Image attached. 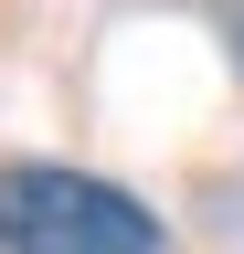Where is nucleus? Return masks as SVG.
<instances>
[{"label":"nucleus","instance_id":"nucleus-1","mask_svg":"<svg viewBox=\"0 0 244 254\" xmlns=\"http://www.w3.org/2000/svg\"><path fill=\"white\" fill-rule=\"evenodd\" d=\"M0 254H160V212L96 170L11 159L0 170Z\"/></svg>","mask_w":244,"mask_h":254}]
</instances>
